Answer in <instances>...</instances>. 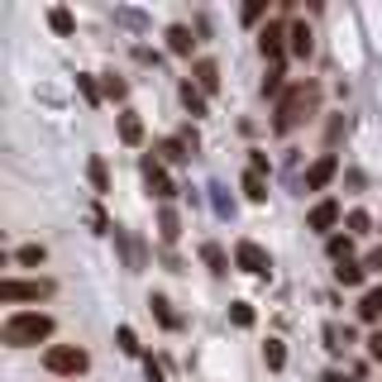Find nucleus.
<instances>
[{
  "label": "nucleus",
  "instance_id": "5",
  "mask_svg": "<svg viewBox=\"0 0 382 382\" xmlns=\"http://www.w3.org/2000/svg\"><path fill=\"white\" fill-rule=\"evenodd\" d=\"M234 263H239L244 273H254V278H268V273H273L268 249H263V244H254V239H239V244H234Z\"/></svg>",
  "mask_w": 382,
  "mask_h": 382
},
{
  "label": "nucleus",
  "instance_id": "31",
  "mask_svg": "<svg viewBox=\"0 0 382 382\" xmlns=\"http://www.w3.org/2000/svg\"><path fill=\"white\" fill-rule=\"evenodd\" d=\"M263 14H268V0H249L244 5V24H258Z\"/></svg>",
  "mask_w": 382,
  "mask_h": 382
},
{
  "label": "nucleus",
  "instance_id": "4",
  "mask_svg": "<svg viewBox=\"0 0 382 382\" xmlns=\"http://www.w3.org/2000/svg\"><path fill=\"white\" fill-rule=\"evenodd\" d=\"M48 296H53V282H48V278H29V282L5 278V282H0V301H5V306H19V301H48Z\"/></svg>",
  "mask_w": 382,
  "mask_h": 382
},
{
  "label": "nucleus",
  "instance_id": "13",
  "mask_svg": "<svg viewBox=\"0 0 382 382\" xmlns=\"http://www.w3.org/2000/svg\"><path fill=\"white\" fill-rule=\"evenodd\" d=\"M286 48H291L296 58H311V48H315V43H311V29H306V24H291V29H286Z\"/></svg>",
  "mask_w": 382,
  "mask_h": 382
},
{
  "label": "nucleus",
  "instance_id": "25",
  "mask_svg": "<svg viewBox=\"0 0 382 382\" xmlns=\"http://www.w3.org/2000/svg\"><path fill=\"white\" fill-rule=\"evenodd\" d=\"M263 95H282V63H268V77H263Z\"/></svg>",
  "mask_w": 382,
  "mask_h": 382
},
{
  "label": "nucleus",
  "instance_id": "10",
  "mask_svg": "<svg viewBox=\"0 0 382 382\" xmlns=\"http://www.w3.org/2000/svg\"><path fill=\"white\" fill-rule=\"evenodd\" d=\"M191 82H196L205 95H215V91H220V67H215L210 58H201V63L191 67Z\"/></svg>",
  "mask_w": 382,
  "mask_h": 382
},
{
  "label": "nucleus",
  "instance_id": "33",
  "mask_svg": "<svg viewBox=\"0 0 382 382\" xmlns=\"http://www.w3.org/2000/svg\"><path fill=\"white\" fill-rule=\"evenodd\" d=\"M105 95H110V100H124V95H129V87H124L120 77H105Z\"/></svg>",
  "mask_w": 382,
  "mask_h": 382
},
{
  "label": "nucleus",
  "instance_id": "16",
  "mask_svg": "<svg viewBox=\"0 0 382 382\" xmlns=\"http://www.w3.org/2000/svg\"><path fill=\"white\" fill-rule=\"evenodd\" d=\"M158 158H163V163H187L191 148L182 144V139H163V144H158Z\"/></svg>",
  "mask_w": 382,
  "mask_h": 382
},
{
  "label": "nucleus",
  "instance_id": "29",
  "mask_svg": "<svg viewBox=\"0 0 382 382\" xmlns=\"http://www.w3.org/2000/svg\"><path fill=\"white\" fill-rule=\"evenodd\" d=\"M344 225H349V234H368V225H373V220H368V210H349V220H344Z\"/></svg>",
  "mask_w": 382,
  "mask_h": 382
},
{
  "label": "nucleus",
  "instance_id": "19",
  "mask_svg": "<svg viewBox=\"0 0 382 382\" xmlns=\"http://www.w3.org/2000/svg\"><path fill=\"white\" fill-rule=\"evenodd\" d=\"M120 139L124 144H144V120L139 115H120Z\"/></svg>",
  "mask_w": 382,
  "mask_h": 382
},
{
  "label": "nucleus",
  "instance_id": "32",
  "mask_svg": "<svg viewBox=\"0 0 382 382\" xmlns=\"http://www.w3.org/2000/svg\"><path fill=\"white\" fill-rule=\"evenodd\" d=\"M115 339H120V349H124V354H139V335H134L129 325H120V335H115Z\"/></svg>",
  "mask_w": 382,
  "mask_h": 382
},
{
  "label": "nucleus",
  "instance_id": "26",
  "mask_svg": "<svg viewBox=\"0 0 382 382\" xmlns=\"http://www.w3.org/2000/svg\"><path fill=\"white\" fill-rule=\"evenodd\" d=\"M14 258H19V263H24V268H38V263H43V258H48V254H43V244H24V249H19V254H14Z\"/></svg>",
  "mask_w": 382,
  "mask_h": 382
},
{
  "label": "nucleus",
  "instance_id": "37",
  "mask_svg": "<svg viewBox=\"0 0 382 382\" xmlns=\"http://www.w3.org/2000/svg\"><path fill=\"white\" fill-rule=\"evenodd\" d=\"M368 354H373V359H378V363H382V330H378V335H373V339H368Z\"/></svg>",
  "mask_w": 382,
  "mask_h": 382
},
{
  "label": "nucleus",
  "instance_id": "14",
  "mask_svg": "<svg viewBox=\"0 0 382 382\" xmlns=\"http://www.w3.org/2000/svg\"><path fill=\"white\" fill-rule=\"evenodd\" d=\"M359 320H382V286H368L363 291V301H359Z\"/></svg>",
  "mask_w": 382,
  "mask_h": 382
},
{
  "label": "nucleus",
  "instance_id": "35",
  "mask_svg": "<svg viewBox=\"0 0 382 382\" xmlns=\"http://www.w3.org/2000/svg\"><path fill=\"white\" fill-rule=\"evenodd\" d=\"M144 373H148V382H163V363L158 359H144Z\"/></svg>",
  "mask_w": 382,
  "mask_h": 382
},
{
  "label": "nucleus",
  "instance_id": "12",
  "mask_svg": "<svg viewBox=\"0 0 382 382\" xmlns=\"http://www.w3.org/2000/svg\"><path fill=\"white\" fill-rule=\"evenodd\" d=\"M191 48H196V38H191V29H187V24H172V29H168V53H177V58H187Z\"/></svg>",
  "mask_w": 382,
  "mask_h": 382
},
{
  "label": "nucleus",
  "instance_id": "34",
  "mask_svg": "<svg viewBox=\"0 0 382 382\" xmlns=\"http://www.w3.org/2000/svg\"><path fill=\"white\" fill-rule=\"evenodd\" d=\"M210 191H215V210H220V215H229L234 205H229V196H225V187H210Z\"/></svg>",
  "mask_w": 382,
  "mask_h": 382
},
{
  "label": "nucleus",
  "instance_id": "27",
  "mask_svg": "<svg viewBox=\"0 0 382 382\" xmlns=\"http://www.w3.org/2000/svg\"><path fill=\"white\" fill-rule=\"evenodd\" d=\"M229 320H234L239 330H249V325H254V306H249V301H234V306H229Z\"/></svg>",
  "mask_w": 382,
  "mask_h": 382
},
{
  "label": "nucleus",
  "instance_id": "20",
  "mask_svg": "<svg viewBox=\"0 0 382 382\" xmlns=\"http://www.w3.org/2000/svg\"><path fill=\"white\" fill-rule=\"evenodd\" d=\"M182 105H187L191 115H205V91L196 82H182Z\"/></svg>",
  "mask_w": 382,
  "mask_h": 382
},
{
  "label": "nucleus",
  "instance_id": "1",
  "mask_svg": "<svg viewBox=\"0 0 382 382\" xmlns=\"http://www.w3.org/2000/svg\"><path fill=\"white\" fill-rule=\"evenodd\" d=\"M48 335H53V315H43V311H14V315H5V325H0V344H10V349L43 344Z\"/></svg>",
  "mask_w": 382,
  "mask_h": 382
},
{
  "label": "nucleus",
  "instance_id": "21",
  "mask_svg": "<svg viewBox=\"0 0 382 382\" xmlns=\"http://www.w3.org/2000/svg\"><path fill=\"white\" fill-rule=\"evenodd\" d=\"M244 196H249L254 205H263V201H268V182H263L258 172H244Z\"/></svg>",
  "mask_w": 382,
  "mask_h": 382
},
{
  "label": "nucleus",
  "instance_id": "15",
  "mask_svg": "<svg viewBox=\"0 0 382 382\" xmlns=\"http://www.w3.org/2000/svg\"><path fill=\"white\" fill-rule=\"evenodd\" d=\"M201 258H205V268H210L215 278H225V273H229V258H225V249H220V244H205V249H201Z\"/></svg>",
  "mask_w": 382,
  "mask_h": 382
},
{
  "label": "nucleus",
  "instance_id": "2",
  "mask_svg": "<svg viewBox=\"0 0 382 382\" xmlns=\"http://www.w3.org/2000/svg\"><path fill=\"white\" fill-rule=\"evenodd\" d=\"M315 100H320V87H315V82H296V87L278 100V120H273V129H278V134H291V129L315 110Z\"/></svg>",
  "mask_w": 382,
  "mask_h": 382
},
{
  "label": "nucleus",
  "instance_id": "36",
  "mask_svg": "<svg viewBox=\"0 0 382 382\" xmlns=\"http://www.w3.org/2000/svg\"><path fill=\"white\" fill-rule=\"evenodd\" d=\"M249 172H258V177H263V172H268V153H254V158H249Z\"/></svg>",
  "mask_w": 382,
  "mask_h": 382
},
{
  "label": "nucleus",
  "instance_id": "38",
  "mask_svg": "<svg viewBox=\"0 0 382 382\" xmlns=\"http://www.w3.org/2000/svg\"><path fill=\"white\" fill-rule=\"evenodd\" d=\"M363 268H368V273H382V249L373 254V258H368V263H363Z\"/></svg>",
  "mask_w": 382,
  "mask_h": 382
},
{
  "label": "nucleus",
  "instance_id": "17",
  "mask_svg": "<svg viewBox=\"0 0 382 382\" xmlns=\"http://www.w3.org/2000/svg\"><path fill=\"white\" fill-rule=\"evenodd\" d=\"M363 278H368V268H359V263H354V258H349V263H339V268H335V282H339V286H359V282H363Z\"/></svg>",
  "mask_w": 382,
  "mask_h": 382
},
{
  "label": "nucleus",
  "instance_id": "3",
  "mask_svg": "<svg viewBox=\"0 0 382 382\" xmlns=\"http://www.w3.org/2000/svg\"><path fill=\"white\" fill-rule=\"evenodd\" d=\"M87 363H91V359H87V349H77V344H53V349L43 354V368H48V373L72 378V382L87 373Z\"/></svg>",
  "mask_w": 382,
  "mask_h": 382
},
{
  "label": "nucleus",
  "instance_id": "11",
  "mask_svg": "<svg viewBox=\"0 0 382 382\" xmlns=\"http://www.w3.org/2000/svg\"><path fill=\"white\" fill-rule=\"evenodd\" d=\"M177 234H182V220H177L172 205H163V210H158V239H163V244H177Z\"/></svg>",
  "mask_w": 382,
  "mask_h": 382
},
{
  "label": "nucleus",
  "instance_id": "30",
  "mask_svg": "<svg viewBox=\"0 0 382 382\" xmlns=\"http://www.w3.org/2000/svg\"><path fill=\"white\" fill-rule=\"evenodd\" d=\"M77 91H82V100H87V105H100V87H95L91 77H77Z\"/></svg>",
  "mask_w": 382,
  "mask_h": 382
},
{
  "label": "nucleus",
  "instance_id": "28",
  "mask_svg": "<svg viewBox=\"0 0 382 382\" xmlns=\"http://www.w3.org/2000/svg\"><path fill=\"white\" fill-rule=\"evenodd\" d=\"M87 177H91L95 191H110V177H105V163H100V158H91V163H87Z\"/></svg>",
  "mask_w": 382,
  "mask_h": 382
},
{
  "label": "nucleus",
  "instance_id": "8",
  "mask_svg": "<svg viewBox=\"0 0 382 382\" xmlns=\"http://www.w3.org/2000/svg\"><path fill=\"white\" fill-rule=\"evenodd\" d=\"M144 182H148V191H153L158 201H172V196H177V187L168 182V172L158 168V158H144Z\"/></svg>",
  "mask_w": 382,
  "mask_h": 382
},
{
  "label": "nucleus",
  "instance_id": "18",
  "mask_svg": "<svg viewBox=\"0 0 382 382\" xmlns=\"http://www.w3.org/2000/svg\"><path fill=\"white\" fill-rule=\"evenodd\" d=\"M263 363H268L273 373H282L286 368V344L282 339H268V344H263Z\"/></svg>",
  "mask_w": 382,
  "mask_h": 382
},
{
  "label": "nucleus",
  "instance_id": "9",
  "mask_svg": "<svg viewBox=\"0 0 382 382\" xmlns=\"http://www.w3.org/2000/svg\"><path fill=\"white\" fill-rule=\"evenodd\" d=\"M258 48H263V58H268V63H282V53H286V29H282V24H268V29L258 34Z\"/></svg>",
  "mask_w": 382,
  "mask_h": 382
},
{
  "label": "nucleus",
  "instance_id": "7",
  "mask_svg": "<svg viewBox=\"0 0 382 382\" xmlns=\"http://www.w3.org/2000/svg\"><path fill=\"white\" fill-rule=\"evenodd\" d=\"M339 201H320V205H311V215H306V229H315V234H325V229H335L339 225Z\"/></svg>",
  "mask_w": 382,
  "mask_h": 382
},
{
  "label": "nucleus",
  "instance_id": "23",
  "mask_svg": "<svg viewBox=\"0 0 382 382\" xmlns=\"http://www.w3.org/2000/svg\"><path fill=\"white\" fill-rule=\"evenodd\" d=\"M349 254H354V234H335L330 239V258L335 263H349Z\"/></svg>",
  "mask_w": 382,
  "mask_h": 382
},
{
  "label": "nucleus",
  "instance_id": "24",
  "mask_svg": "<svg viewBox=\"0 0 382 382\" xmlns=\"http://www.w3.org/2000/svg\"><path fill=\"white\" fill-rule=\"evenodd\" d=\"M148 306H153V315H158V320H163L168 330H177V315H172V301H168V296H153Z\"/></svg>",
  "mask_w": 382,
  "mask_h": 382
},
{
  "label": "nucleus",
  "instance_id": "22",
  "mask_svg": "<svg viewBox=\"0 0 382 382\" xmlns=\"http://www.w3.org/2000/svg\"><path fill=\"white\" fill-rule=\"evenodd\" d=\"M48 24H53V34H72V29H77V19H72L63 5H53V10H48Z\"/></svg>",
  "mask_w": 382,
  "mask_h": 382
},
{
  "label": "nucleus",
  "instance_id": "6",
  "mask_svg": "<svg viewBox=\"0 0 382 382\" xmlns=\"http://www.w3.org/2000/svg\"><path fill=\"white\" fill-rule=\"evenodd\" d=\"M335 172H339V158H335V153H320V158L306 168V191H325L335 182Z\"/></svg>",
  "mask_w": 382,
  "mask_h": 382
}]
</instances>
